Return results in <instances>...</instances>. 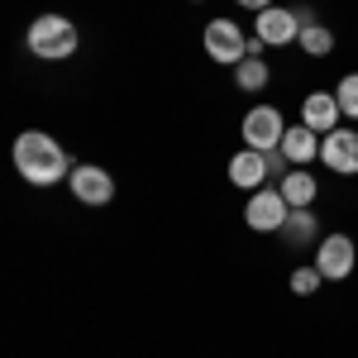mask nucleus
I'll list each match as a JSON object with an SVG mask.
<instances>
[{
	"mask_svg": "<svg viewBox=\"0 0 358 358\" xmlns=\"http://www.w3.org/2000/svg\"><path fill=\"white\" fill-rule=\"evenodd\" d=\"M15 167L29 187H53L67 177V148L57 138H48L43 129H24L15 138Z\"/></svg>",
	"mask_w": 358,
	"mask_h": 358,
	"instance_id": "1",
	"label": "nucleus"
},
{
	"mask_svg": "<svg viewBox=\"0 0 358 358\" xmlns=\"http://www.w3.org/2000/svg\"><path fill=\"white\" fill-rule=\"evenodd\" d=\"M24 43H29V53L43 57V62H67V57L77 53V24L67 15H38L29 24Z\"/></svg>",
	"mask_w": 358,
	"mask_h": 358,
	"instance_id": "2",
	"label": "nucleus"
},
{
	"mask_svg": "<svg viewBox=\"0 0 358 358\" xmlns=\"http://www.w3.org/2000/svg\"><path fill=\"white\" fill-rule=\"evenodd\" d=\"M206 53L215 57L220 67H239L248 57V34L234 20H210L206 24Z\"/></svg>",
	"mask_w": 358,
	"mask_h": 358,
	"instance_id": "3",
	"label": "nucleus"
},
{
	"mask_svg": "<svg viewBox=\"0 0 358 358\" xmlns=\"http://www.w3.org/2000/svg\"><path fill=\"white\" fill-rule=\"evenodd\" d=\"M282 134H287V120H282L277 106H253L244 115V143L248 148L273 153V148H282Z\"/></svg>",
	"mask_w": 358,
	"mask_h": 358,
	"instance_id": "4",
	"label": "nucleus"
},
{
	"mask_svg": "<svg viewBox=\"0 0 358 358\" xmlns=\"http://www.w3.org/2000/svg\"><path fill=\"white\" fill-rule=\"evenodd\" d=\"M287 215H292V206H287V196H282V192L258 187V192L248 196V210H244L248 229H258V234H282Z\"/></svg>",
	"mask_w": 358,
	"mask_h": 358,
	"instance_id": "5",
	"label": "nucleus"
},
{
	"mask_svg": "<svg viewBox=\"0 0 358 358\" xmlns=\"http://www.w3.org/2000/svg\"><path fill=\"white\" fill-rule=\"evenodd\" d=\"M354 258H358V248L349 234H325L315 244V268H320L325 282H344V277L354 273Z\"/></svg>",
	"mask_w": 358,
	"mask_h": 358,
	"instance_id": "6",
	"label": "nucleus"
},
{
	"mask_svg": "<svg viewBox=\"0 0 358 358\" xmlns=\"http://www.w3.org/2000/svg\"><path fill=\"white\" fill-rule=\"evenodd\" d=\"M67 187H72V196L82 201V206H110V196H115V177L106 172V167H72V177H67Z\"/></svg>",
	"mask_w": 358,
	"mask_h": 358,
	"instance_id": "7",
	"label": "nucleus"
},
{
	"mask_svg": "<svg viewBox=\"0 0 358 358\" xmlns=\"http://www.w3.org/2000/svg\"><path fill=\"white\" fill-rule=\"evenodd\" d=\"M258 38L268 43V48H287V43H296L301 38V20H296V10H282V5H268V10H258Z\"/></svg>",
	"mask_w": 358,
	"mask_h": 358,
	"instance_id": "8",
	"label": "nucleus"
},
{
	"mask_svg": "<svg viewBox=\"0 0 358 358\" xmlns=\"http://www.w3.org/2000/svg\"><path fill=\"white\" fill-rule=\"evenodd\" d=\"M320 163L330 167V172L354 177L358 172V129H330V134L320 138Z\"/></svg>",
	"mask_w": 358,
	"mask_h": 358,
	"instance_id": "9",
	"label": "nucleus"
},
{
	"mask_svg": "<svg viewBox=\"0 0 358 358\" xmlns=\"http://www.w3.org/2000/svg\"><path fill=\"white\" fill-rule=\"evenodd\" d=\"M339 101H334L330 91H310L301 106V124L306 129H315V134H330V129H339Z\"/></svg>",
	"mask_w": 358,
	"mask_h": 358,
	"instance_id": "10",
	"label": "nucleus"
},
{
	"mask_svg": "<svg viewBox=\"0 0 358 358\" xmlns=\"http://www.w3.org/2000/svg\"><path fill=\"white\" fill-rule=\"evenodd\" d=\"M263 177H268V153L244 148V153H234V158H229V182H234V187L258 192V187H263Z\"/></svg>",
	"mask_w": 358,
	"mask_h": 358,
	"instance_id": "11",
	"label": "nucleus"
},
{
	"mask_svg": "<svg viewBox=\"0 0 358 358\" xmlns=\"http://www.w3.org/2000/svg\"><path fill=\"white\" fill-rule=\"evenodd\" d=\"M282 158L292 167H306L310 158H320V134L306 129V124H292V129L282 134Z\"/></svg>",
	"mask_w": 358,
	"mask_h": 358,
	"instance_id": "12",
	"label": "nucleus"
},
{
	"mask_svg": "<svg viewBox=\"0 0 358 358\" xmlns=\"http://www.w3.org/2000/svg\"><path fill=\"white\" fill-rule=\"evenodd\" d=\"M277 192L287 196V206H292V210H301V206H310V201H315L320 182H315V177H310L306 167H292V172L282 177V187H277Z\"/></svg>",
	"mask_w": 358,
	"mask_h": 358,
	"instance_id": "13",
	"label": "nucleus"
},
{
	"mask_svg": "<svg viewBox=\"0 0 358 358\" xmlns=\"http://www.w3.org/2000/svg\"><path fill=\"white\" fill-rule=\"evenodd\" d=\"M315 229H320V220L310 215V206H301V210H292L287 215V224H282V239L292 248H306L310 239H315Z\"/></svg>",
	"mask_w": 358,
	"mask_h": 358,
	"instance_id": "14",
	"label": "nucleus"
},
{
	"mask_svg": "<svg viewBox=\"0 0 358 358\" xmlns=\"http://www.w3.org/2000/svg\"><path fill=\"white\" fill-rule=\"evenodd\" d=\"M296 43H301L310 57H325V53H334V29H325L320 20H315V24L301 29V38H296Z\"/></svg>",
	"mask_w": 358,
	"mask_h": 358,
	"instance_id": "15",
	"label": "nucleus"
},
{
	"mask_svg": "<svg viewBox=\"0 0 358 358\" xmlns=\"http://www.w3.org/2000/svg\"><path fill=\"white\" fill-rule=\"evenodd\" d=\"M234 82H239V91H263L268 86V62L263 57H244L234 67Z\"/></svg>",
	"mask_w": 358,
	"mask_h": 358,
	"instance_id": "16",
	"label": "nucleus"
},
{
	"mask_svg": "<svg viewBox=\"0 0 358 358\" xmlns=\"http://www.w3.org/2000/svg\"><path fill=\"white\" fill-rule=\"evenodd\" d=\"M287 282H292V292H296V296H315L325 277H320V268L310 263V268H292V277H287Z\"/></svg>",
	"mask_w": 358,
	"mask_h": 358,
	"instance_id": "17",
	"label": "nucleus"
},
{
	"mask_svg": "<svg viewBox=\"0 0 358 358\" xmlns=\"http://www.w3.org/2000/svg\"><path fill=\"white\" fill-rule=\"evenodd\" d=\"M334 101H339V110L349 115V120H358V72H349V77L339 82V91H334Z\"/></svg>",
	"mask_w": 358,
	"mask_h": 358,
	"instance_id": "18",
	"label": "nucleus"
},
{
	"mask_svg": "<svg viewBox=\"0 0 358 358\" xmlns=\"http://www.w3.org/2000/svg\"><path fill=\"white\" fill-rule=\"evenodd\" d=\"M234 5H244V10H253V15H258V10H268L273 0H234Z\"/></svg>",
	"mask_w": 358,
	"mask_h": 358,
	"instance_id": "19",
	"label": "nucleus"
},
{
	"mask_svg": "<svg viewBox=\"0 0 358 358\" xmlns=\"http://www.w3.org/2000/svg\"><path fill=\"white\" fill-rule=\"evenodd\" d=\"M196 5H201V0H196Z\"/></svg>",
	"mask_w": 358,
	"mask_h": 358,
	"instance_id": "20",
	"label": "nucleus"
}]
</instances>
